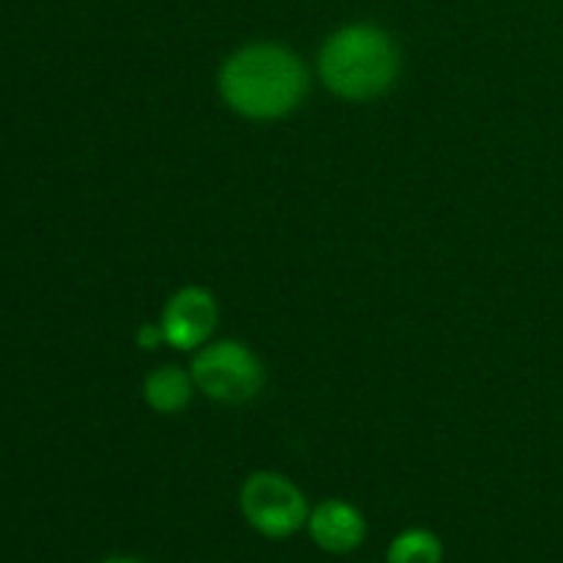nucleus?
Returning <instances> with one entry per match:
<instances>
[{"label":"nucleus","instance_id":"8","mask_svg":"<svg viewBox=\"0 0 563 563\" xmlns=\"http://www.w3.org/2000/svg\"><path fill=\"white\" fill-rule=\"evenodd\" d=\"M388 563H443V542L427 528H410L390 542Z\"/></svg>","mask_w":563,"mask_h":563},{"label":"nucleus","instance_id":"10","mask_svg":"<svg viewBox=\"0 0 563 563\" xmlns=\"http://www.w3.org/2000/svg\"><path fill=\"white\" fill-rule=\"evenodd\" d=\"M102 563H141V561H135V559H108Z\"/></svg>","mask_w":563,"mask_h":563},{"label":"nucleus","instance_id":"1","mask_svg":"<svg viewBox=\"0 0 563 563\" xmlns=\"http://www.w3.org/2000/svg\"><path fill=\"white\" fill-rule=\"evenodd\" d=\"M306 91V66L280 44L242 47L220 71V93L231 110L247 119H280L302 102Z\"/></svg>","mask_w":563,"mask_h":563},{"label":"nucleus","instance_id":"5","mask_svg":"<svg viewBox=\"0 0 563 563\" xmlns=\"http://www.w3.org/2000/svg\"><path fill=\"white\" fill-rule=\"evenodd\" d=\"M218 324V302L207 289L187 286L176 291L163 311V333L165 341L176 350H196L209 335L214 333Z\"/></svg>","mask_w":563,"mask_h":563},{"label":"nucleus","instance_id":"6","mask_svg":"<svg viewBox=\"0 0 563 563\" xmlns=\"http://www.w3.org/2000/svg\"><path fill=\"white\" fill-rule=\"evenodd\" d=\"M308 533L319 550L333 555L352 553L366 539V520L355 506L344 500H328L308 515Z\"/></svg>","mask_w":563,"mask_h":563},{"label":"nucleus","instance_id":"9","mask_svg":"<svg viewBox=\"0 0 563 563\" xmlns=\"http://www.w3.org/2000/svg\"><path fill=\"white\" fill-rule=\"evenodd\" d=\"M159 341H165V333L163 328H152V324H143L141 330H137V346H143V350H152V346H157Z\"/></svg>","mask_w":563,"mask_h":563},{"label":"nucleus","instance_id":"3","mask_svg":"<svg viewBox=\"0 0 563 563\" xmlns=\"http://www.w3.org/2000/svg\"><path fill=\"white\" fill-rule=\"evenodd\" d=\"M192 379L198 390L223 405L251 401L264 385V368L247 346L236 341H218L192 361Z\"/></svg>","mask_w":563,"mask_h":563},{"label":"nucleus","instance_id":"7","mask_svg":"<svg viewBox=\"0 0 563 563\" xmlns=\"http://www.w3.org/2000/svg\"><path fill=\"white\" fill-rule=\"evenodd\" d=\"M192 374H185L176 366H163L152 372L143 383V396L146 405L157 412H179L190 405L192 399Z\"/></svg>","mask_w":563,"mask_h":563},{"label":"nucleus","instance_id":"4","mask_svg":"<svg viewBox=\"0 0 563 563\" xmlns=\"http://www.w3.org/2000/svg\"><path fill=\"white\" fill-rule=\"evenodd\" d=\"M245 520L267 539H289L308 522L306 495L280 473H253L240 493Z\"/></svg>","mask_w":563,"mask_h":563},{"label":"nucleus","instance_id":"2","mask_svg":"<svg viewBox=\"0 0 563 563\" xmlns=\"http://www.w3.org/2000/svg\"><path fill=\"white\" fill-rule=\"evenodd\" d=\"M324 86L344 99H374L394 86L399 75V49L377 25H346L324 42L319 53Z\"/></svg>","mask_w":563,"mask_h":563}]
</instances>
